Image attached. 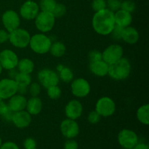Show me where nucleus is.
<instances>
[{"label":"nucleus","instance_id":"f257e3e1","mask_svg":"<svg viewBox=\"0 0 149 149\" xmlns=\"http://www.w3.org/2000/svg\"><path fill=\"white\" fill-rule=\"evenodd\" d=\"M92 26L95 31L99 35H110L116 26L114 13L107 8L96 12L92 19Z\"/></svg>","mask_w":149,"mask_h":149},{"label":"nucleus","instance_id":"f03ea898","mask_svg":"<svg viewBox=\"0 0 149 149\" xmlns=\"http://www.w3.org/2000/svg\"><path fill=\"white\" fill-rule=\"evenodd\" d=\"M132 66L129 60L122 57L120 60L109 65L108 75L113 80L123 81L129 77Z\"/></svg>","mask_w":149,"mask_h":149},{"label":"nucleus","instance_id":"7ed1b4c3","mask_svg":"<svg viewBox=\"0 0 149 149\" xmlns=\"http://www.w3.org/2000/svg\"><path fill=\"white\" fill-rule=\"evenodd\" d=\"M52 40L45 33H39L31 36L29 46L33 52L44 55L49 52L52 45Z\"/></svg>","mask_w":149,"mask_h":149},{"label":"nucleus","instance_id":"20e7f679","mask_svg":"<svg viewBox=\"0 0 149 149\" xmlns=\"http://www.w3.org/2000/svg\"><path fill=\"white\" fill-rule=\"evenodd\" d=\"M55 19L52 13L40 11L34 19L35 26L40 33H48L54 28Z\"/></svg>","mask_w":149,"mask_h":149},{"label":"nucleus","instance_id":"39448f33","mask_svg":"<svg viewBox=\"0 0 149 149\" xmlns=\"http://www.w3.org/2000/svg\"><path fill=\"white\" fill-rule=\"evenodd\" d=\"M30 33L27 30L18 28L10 32L9 42L13 47L18 49H23L29 46L31 39Z\"/></svg>","mask_w":149,"mask_h":149},{"label":"nucleus","instance_id":"423d86ee","mask_svg":"<svg viewBox=\"0 0 149 149\" xmlns=\"http://www.w3.org/2000/svg\"><path fill=\"white\" fill-rule=\"evenodd\" d=\"M95 111L103 117H109L116 111V103L114 100L108 96L101 97L95 104Z\"/></svg>","mask_w":149,"mask_h":149},{"label":"nucleus","instance_id":"0eeeda50","mask_svg":"<svg viewBox=\"0 0 149 149\" xmlns=\"http://www.w3.org/2000/svg\"><path fill=\"white\" fill-rule=\"evenodd\" d=\"M37 78L39 84L46 89L51 86L58 85L60 82L58 73L49 68H43L40 70L37 74Z\"/></svg>","mask_w":149,"mask_h":149},{"label":"nucleus","instance_id":"6e6552de","mask_svg":"<svg viewBox=\"0 0 149 149\" xmlns=\"http://www.w3.org/2000/svg\"><path fill=\"white\" fill-rule=\"evenodd\" d=\"M124 50L121 45L112 44L109 45L102 52V60L109 65L114 63L123 57Z\"/></svg>","mask_w":149,"mask_h":149},{"label":"nucleus","instance_id":"1a4fd4ad","mask_svg":"<svg viewBox=\"0 0 149 149\" xmlns=\"http://www.w3.org/2000/svg\"><path fill=\"white\" fill-rule=\"evenodd\" d=\"M117 141L124 149H132L139 142L136 132L129 129L122 130L118 134Z\"/></svg>","mask_w":149,"mask_h":149},{"label":"nucleus","instance_id":"9d476101","mask_svg":"<svg viewBox=\"0 0 149 149\" xmlns=\"http://www.w3.org/2000/svg\"><path fill=\"white\" fill-rule=\"evenodd\" d=\"M1 23L4 29L10 33L20 28V17L15 10H6L1 15Z\"/></svg>","mask_w":149,"mask_h":149},{"label":"nucleus","instance_id":"9b49d317","mask_svg":"<svg viewBox=\"0 0 149 149\" xmlns=\"http://www.w3.org/2000/svg\"><path fill=\"white\" fill-rule=\"evenodd\" d=\"M71 93L76 97L83 98L90 94L91 86L87 79L84 78H77L73 79L71 84Z\"/></svg>","mask_w":149,"mask_h":149},{"label":"nucleus","instance_id":"f8f14e48","mask_svg":"<svg viewBox=\"0 0 149 149\" xmlns=\"http://www.w3.org/2000/svg\"><path fill=\"white\" fill-rule=\"evenodd\" d=\"M18 61L17 55L12 49H4L0 52V64L3 69L9 71L16 68Z\"/></svg>","mask_w":149,"mask_h":149},{"label":"nucleus","instance_id":"ddd939ff","mask_svg":"<svg viewBox=\"0 0 149 149\" xmlns=\"http://www.w3.org/2000/svg\"><path fill=\"white\" fill-rule=\"evenodd\" d=\"M60 130L67 139H74L79 134V125L76 120L66 118L61 123Z\"/></svg>","mask_w":149,"mask_h":149},{"label":"nucleus","instance_id":"4468645a","mask_svg":"<svg viewBox=\"0 0 149 149\" xmlns=\"http://www.w3.org/2000/svg\"><path fill=\"white\" fill-rule=\"evenodd\" d=\"M40 12L39 4L33 0H27L20 8V17L26 20H33Z\"/></svg>","mask_w":149,"mask_h":149},{"label":"nucleus","instance_id":"2eb2a0df","mask_svg":"<svg viewBox=\"0 0 149 149\" xmlns=\"http://www.w3.org/2000/svg\"><path fill=\"white\" fill-rule=\"evenodd\" d=\"M17 84L14 79L4 78L0 80V97L3 100L17 94Z\"/></svg>","mask_w":149,"mask_h":149},{"label":"nucleus","instance_id":"dca6fc26","mask_svg":"<svg viewBox=\"0 0 149 149\" xmlns=\"http://www.w3.org/2000/svg\"><path fill=\"white\" fill-rule=\"evenodd\" d=\"M82 112V104L79 100L76 99L70 100L65 106V115L68 119L77 120L81 117Z\"/></svg>","mask_w":149,"mask_h":149},{"label":"nucleus","instance_id":"f3484780","mask_svg":"<svg viewBox=\"0 0 149 149\" xmlns=\"http://www.w3.org/2000/svg\"><path fill=\"white\" fill-rule=\"evenodd\" d=\"M32 116L26 110L14 112L12 122L16 127L19 129H24L31 125Z\"/></svg>","mask_w":149,"mask_h":149},{"label":"nucleus","instance_id":"a211bd4d","mask_svg":"<svg viewBox=\"0 0 149 149\" xmlns=\"http://www.w3.org/2000/svg\"><path fill=\"white\" fill-rule=\"evenodd\" d=\"M9 101L7 103L10 110L13 112L20 111L26 110V103H27V98L25 95H21L20 94H15L8 99Z\"/></svg>","mask_w":149,"mask_h":149},{"label":"nucleus","instance_id":"6ab92c4d","mask_svg":"<svg viewBox=\"0 0 149 149\" xmlns=\"http://www.w3.org/2000/svg\"><path fill=\"white\" fill-rule=\"evenodd\" d=\"M109 65L103 60L95 61V62H90L89 65V69L92 74L98 77H104L107 76L109 73Z\"/></svg>","mask_w":149,"mask_h":149},{"label":"nucleus","instance_id":"aec40b11","mask_svg":"<svg viewBox=\"0 0 149 149\" xmlns=\"http://www.w3.org/2000/svg\"><path fill=\"white\" fill-rule=\"evenodd\" d=\"M139 38V32L135 28L130 26L122 29L121 39L125 43L129 45H135L138 42Z\"/></svg>","mask_w":149,"mask_h":149},{"label":"nucleus","instance_id":"412c9836","mask_svg":"<svg viewBox=\"0 0 149 149\" xmlns=\"http://www.w3.org/2000/svg\"><path fill=\"white\" fill-rule=\"evenodd\" d=\"M114 19L116 26L121 28H126L130 26L132 23V13H130L120 9L114 13Z\"/></svg>","mask_w":149,"mask_h":149},{"label":"nucleus","instance_id":"4be33fe9","mask_svg":"<svg viewBox=\"0 0 149 149\" xmlns=\"http://www.w3.org/2000/svg\"><path fill=\"white\" fill-rule=\"evenodd\" d=\"M43 108L42 100L38 97H31L27 100L26 110L31 116H36L41 113Z\"/></svg>","mask_w":149,"mask_h":149},{"label":"nucleus","instance_id":"5701e85b","mask_svg":"<svg viewBox=\"0 0 149 149\" xmlns=\"http://www.w3.org/2000/svg\"><path fill=\"white\" fill-rule=\"evenodd\" d=\"M16 68L19 72L31 74L34 70V63L29 58H22L18 61Z\"/></svg>","mask_w":149,"mask_h":149},{"label":"nucleus","instance_id":"b1692460","mask_svg":"<svg viewBox=\"0 0 149 149\" xmlns=\"http://www.w3.org/2000/svg\"><path fill=\"white\" fill-rule=\"evenodd\" d=\"M136 116L138 120L144 125H148L149 124V105L148 103L140 106L136 112Z\"/></svg>","mask_w":149,"mask_h":149},{"label":"nucleus","instance_id":"393cba45","mask_svg":"<svg viewBox=\"0 0 149 149\" xmlns=\"http://www.w3.org/2000/svg\"><path fill=\"white\" fill-rule=\"evenodd\" d=\"M66 51L65 45L61 42H55L52 43L49 52L52 56L55 58H61L63 56Z\"/></svg>","mask_w":149,"mask_h":149},{"label":"nucleus","instance_id":"a878e982","mask_svg":"<svg viewBox=\"0 0 149 149\" xmlns=\"http://www.w3.org/2000/svg\"><path fill=\"white\" fill-rule=\"evenodd\" d=\"M58 74V76H59L60 80H62V81H63L65 83L71 82L73 81V79H74V72L68 67L64 66L62 68V70L61 71H59Z\"/></svg>","mask_w":149,"mask_h":149},{"label":"nucleus","instance_id":"bb28decb","mask_svg":"<svg viewBox=\"0 0 149 149\" xmlns=\"http://www.w3.org/2000/svg\"><path fill=\"white\" fill-rule=\"evenodd\" d=\"M56 4V0H40L39 7L41 11L52 13Z\"/></svg>","mask_w":149,"mask_h":149},{"label":"nucleus","instance_id":"cd10ccee","mask_svg":"<svg viewBox=\"0 0 149 149\" xmlns=\"http://www.w3.org/2000/svg\"><path fill=\"white\" fill-rule=\"evenodd\" d=\"M47 94L52 100H58L62 95V90L58 85L51 86L47 88Z\"/></svg>","mask_w":149,"mask_h":149},{"label":"nucleus","instance_id":"c85d7f7f","mask_svg":"<svg viewBox=\"0 0 149 149\" xmlns=\"http://www.w3.org/2000/svg\"><path fill=\"white\" fill-rule=\"evenodd\" d=\"M15 81L19 85H25L29 87V84L31 83V77L30 74L18 72L15 79Z\"/></svg>","mask_w":149,"mask_h":149},{"label":"nucleus","instance_id":"c756f323","mask_svg":"<svg viewBox=\"0 0 149 149\" xmlns=\"http://www.w3.org/2000/svg\"><path fill=\"white\" fill-rule=\"evenodd\" d=\"M67 12L66 6L62 3H57L56 6L54 8L52 13L55 16V18H60V17H63Z\"/></svg>","mask_w":149,"mask_h":149},{"label":"nucleus","instance_id":"7c9ffc66","mask_svg":"<svg viewBox=\"0 0 149 149\" xmlns=\"http://www.w3.org/2000/svg\"><path fill=\"white\" fill-rule=\"evenodd\" d=\"M28 92L31 97H38L41 93V85L39 83L31 82L28 87Z\"/></svg>","mask_w":149,"mask_h":149},{"label":"nucleus","instance_id":"2f4dec72","mask_svg":"<svg viewBox=\"0 0 149 149\" xmlns=\"http://www.w3.org/2000/svg\"><path fill=\"white\" fill-rule=\"evenodd\" d=\"M136 5L134 1L132 0H125L121 2V10L128 12L130 13H132L135 10Z\"/></svg>","mask_w":149,"mask_h":149},{"label":"nucleus","instance_id":"473e14b6","mask_svg":"<svg viewBox=\"0 0 149 149\" xmlns=\"http://www.w3.org/2000/svg\"><path fill=\"white\" fill-rule=\"evenodd\" d=\"M121 2L120 0H106V8L115 13L121 9Z\"/></svg>","mask_w":149,"mask_h":149},{"label":"nucleus","instance_id":"72a5a7b5","mask_svg":"<svg viewBox=\"0 0 149 149\" xmlns=\"http://www.w3.org/2000/svg\"><path fill=\"white\" fill-rule=\"evenodd\" d=\"M91 7L95 13L106 8V0H93Z\"/></svg>","mask_w":149,"mask_h":149},{"label":"nucleus","instance_id":"f704fd0d","mask_svg":"<svg viewBox=\"0 0 149 149\" xmlns=\"http://www.w3.org/2000/svg\"><path fill=\"white\" fill-rule=\"evenodd\" d=\"M100 119H101V116L95 110L90 112L88 116H87V120H88L89 123L93 124V125L98 123L100 121Z\"/></svg>","mask_w":149,"mask_h":149},{"label":"nucleus","instance_id":"c9c22d12","mask_svg":"<svg viewBox=\"0 0 149 149\" xmlns=\"http://www.w3.org/2000/svg\"><path fill=\"white\" fill-rule=\"evenodd\" d=\"M88 59L90 62L100 61V60H102V52L97 50V49L91 50L88 54Z\"/></svg>","mask_w":149,"mask_h":149},{"label":"nucleus","instance_id":"e433bc0d","mask_svg":"<svg viewBox=\"0 0 149 149\" xmlns=\"http://www.w3.org/2000/svg\"><path fill=\"white\" fill-rule=\"evenodd\" d=\"M25 149H33L36 148V142L33 138H27L23 142Z\"/></svg>","mask_w":149,"mask_h":149},{"label":"nucleus","instance_id":"4c0bfd02","mask_svg":"<svg viewBox=\"0 0 149 149\" xmlns=\"http://www.w3.org/2000/svg\"><path fill=\"white\" fill-rule=\"evenodd\" d=\"M123 28H121L118 26H115L113 28V31L110 33L111 35L112 38L115 40H121V36H122V31Z\"/></svg>","mask_w":149,"mask_h":149},{"label":"nucleus","instance_id":"58836bf2","mask_svg":"<svg viewBox=\"0 0 149 149\" xmlns=\"http://www.w3.org/2000/svg\"><path fill=\"white\" fill-rule=\"evenodd\" d=\"M64 149H79V144L75 140L68 139L64 143Z\"/></svg>","mask_w":149,"mask_h":149},{"label":"nucleus","instance_id":"ea45409f","mask_svg":"<svg viewBox=\"0 0 149 149\" xmlns=\"http://www.w3.org/2000/svg\"><path fill=\"white\" fill-rule=\"evenodd\" d=\"M0 149H20L19 146L13 141H7L1 143Z\"/></svg>","mask_w":149,"mask_h":149},{"label":"nucleus","instance_id":"a19ab883","mask_svg":"<svg viewBox=\"0 0 149 149\" xmlns=\"http://www.w3.org/2000/svg\"><path fill=\"white\" fill-rule=\"evenodd\" d=\"M10 33L5 29H0V44H4L9 40Z\"/></svg>","mask_w":149,"mask_h":149},{"label":"nucleus","instance_id":"79ce46f5","mask_svg":"<svg viewBox=\"0 0 149 149\" xmlns=\"http://www.w3.org/2000/svg\"><path fill=\"white\" fill-rule=\"evenodd\" d=\"M13 113H14V112L9 109L8 110H7L4 114L1 115V116L2 117V119H4V121H6L7 122H12V119H13Z\"/></svg>","mask_w":149,"mask_h":149},{"label":"nucleus","instance_id":"37998d69","mask_svg":"<svg viewBox=\"0 0 149 149\" xmlns=\"http://www.w3.org/2000/svg\"><path fill=\"white\" fill-rule=\"evenodd\" d=\"M28 87H29L28 86L19 85V84H17V93L21 95H25L28 93Z\"/></svg>","mask_w":149,"mask_h":149},{"label":"nucleus","instance_id":"c03bdc74","mask_svg":"<svg viewBox=\"0 0 149 149\" xmlns=\"http://www.w3.org/2000/svg\"><path fill=\"white\" fill-rule=\"evenodd\" d=\"M10 109L7 105V103H6L5 102H4V100H1L0 101V116L4 114L6 111H7L8 109Z\"/></svg>","mask_w":149,"mask_h":149},{"label":"nucleus","instance_id":"a18cd8bd","mask_svg":"<svg viewBox=\"0 0 149 149\" xmlns=\"http://www.w3.org/2000/svg\"><path fill=\"white\" fill-rule=\"evenodd\" d=\"M19 71H17V69H15V68H13V69L9 70L8 71V78L11 79H15L16 76L17 75Z\"/></svg>","mask_w":149,"mask_h":149},{"label":"nucleus","instance_id":"49530a36","mask_svg":"<svg viewBox=\"0 0 149 149\" xmlns=\"http://www.w3.org/2000/svg\"><path fill=\"white\" fill-rule=\"evenodd\" d=\"M132 149H149V146L148 144L145 143L138 142Z\"/></svg>","mask_w":149,"mask_h":149},{"label":"nucleus","instance_id":"de8ad7c7","mask_svg":"<svg viewBox=\"0 0 149 149\" xmlns=\"http://www.w3.org/2000/svg\"><path fill=\"white\" fill-rule=\"evenodd\" d=\"M64 65H61V64H60V65H58V66H57V71H58V72H59V71H61V70H62V68H63Z\"/></svg>","mask_w":149,"mask_h":149},{"label":"nucleus","instance_id":"09e8293b","mask_svg":"<svg viewBox=\"0 0 149 149\" xmlns=\"http://www.w3.org/2000/svg\"><path fill=\"white\" fill-rule=\"evenodd\" d=\"M2 71H3V68H2V67H1V64H0V75H1V74L2 73Z\"/></svg>","mask_w":149,"mask_h":149},{"label":"nucleus","instance_id":"8fccbe9b","mask_svg":"<svg viewBox=\"0 0 149 149\" xmlns=\"http://www.w3.org/2000/svg\"><path fill=\"white\" fill-rule=\"evenodd\" d=\"M1 143H2V141H1V137H0V146H1Z\"/></svg>","mask_w":149,"mask_h":149},{"label":"nucleus","instance_id":"3c124183","mask_svg":"<svg viewBox=\"0 0 149 149\" xmlns=\"http://www.w3.org/2000/svg\"><path fill=\"white\" fill-rule=\"evenodd\" d=\"M1 100H2V99H1V97H0V101H1Z\"/></svg>","mask_w":149,"mask_h":149},{"label":"nucleus","instance_id":"603ef678","mask_svg":"<svg viewBox=\"0 0 149 149\" xmlns=\"http://www.w3.org/2000/svg\"><path fill=\"white\" fill-rule=\"evenodd\" d=\"M33 149H38V148H33Z\"/></svg>","mask_w":149,"mask_h":149}]
</instances>
